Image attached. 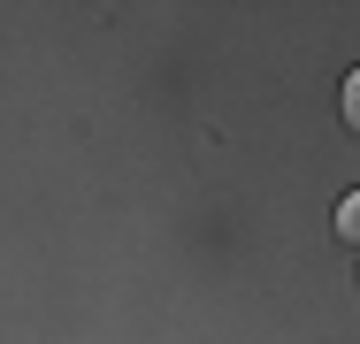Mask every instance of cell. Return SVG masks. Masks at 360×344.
Returning <instances> with one entry per match:
<instances>
[{
  "label": "cell",
  "mask_w": 360,
  "mask_h": 344,
  "mask_svg": "<svg viewBox=\"0 0 360 344\" xmlns=\"http://www.w3.org/2000/svg\"><path fill=\"white\" fill-rule=\"evenodd\" d=\"M338 237L360 253V192H345V199H338Z\"/></svg>",
  "instance_id": "1"
},
{
  "label": "cell",
  "mask_w": 360,
  "mask_h": 344,
  "mask_svg": "<svg viewBox=\"0 0 360 344\" xmlns=\"http://www.w3.org/2000/svg\"><path fill=\"white\" fill-rule=\"evenodd\" d=\"M338 107H345V131L360 138V69H353V77H345V92H338Z\"/></svg>",
  "instance_id": "2"
}]
</instances>
